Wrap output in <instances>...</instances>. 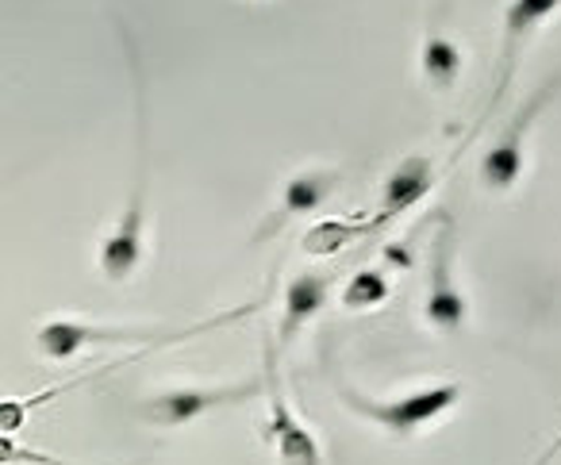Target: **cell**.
<instances>
[{
    "mask_svg": "<svg viewBox=\"0 0 561 465\" xmlns=\"http://www.w3.org/2000/svg\"><path fill=\"white\" fill-rule=\"evenodd\" d=\"M335 388H339V400H343L346 408L358 411V416L369 419V423H377L381 431L400 434V439H408V434H415L420 427L443 419L446 411L461 400V393H466L461 381H443V385L415 388V393L392 396V400H374V396L358 393V388L343 377L335 381Z\"/></svg>",
    "mask_w": 561,
    "mask_h": 465,
    "instance_id": "3",
    "label": "cell"
},
{
    "mask_svg": "<svg viewBox=\"0 0 561 465\" xmlns=\"http://www.w3.org/2000/svg\"><path fill=\"white\" fill-rule=\"evenodd\" d=\"M331 285L335 281L328 273H305V277H293L285 285V296H280V327H277V347L285 350L316 316L323 311L331 296Z\"/></svg>",
    "mask_w": 561,
    "mask_h": 465,
    "instance_id": "9",
    "label": "cell"
},
{
    "mask_svg": "<svg viewBox=\"0 0 561 465\" xmlns=\"http://www.w3.org/2000/svg\"><path fill=\"white\" fill-rule=\"evenodd\" d=\"M119 39L127 47V63H131V81H135V181L127 208L119 216L116 231L101 242L96 265L108 281H131L135 270L142 265V227H147V181H150V135H147V78H142V63L135 39L127 35V27H119Z\"/></svg>",
    "mask_w": 561,
    "mask_h": 465,
    "instance_id": "1",
    "label": "cell"
},
{
    "mask_svg": "<svg viewBox=\"0 0 561 465\" xmlns=\"http://www.w3.org/2000/svg\"><path fill=\"white\" fill-rule=\"evenodd\" d=\"M262 300L242 304L234 311H224L216 319H204V324H193L185 331H173V327H112V324H85V319H47V324L35 331V347H39L43 358H55V362H70L81 350L89 347H119V342H150V347H170V342L193 339V334L216 331L224 324H234V319L250 316Z\"/></svg>",
    "mask_w": 561,
    "mask_h": 465,
    "instance_id": "2",
    "label": "cell"
},
{
    "mask_svg": "<svg viewBox=\"0 0 561 465\" xmlns=\"http://www.w3.org/2000/svg\"><path fill=\"white\" fill-rule=\"evenodd\" d=\"M561 93V78H553L550 86H542L527 104L519 109V116L507 124V132L500 135L496 147H489V155L481 158V181L496 193H507L512 185H519L523 178V158H527V135L530 124L546 112V104Z\"/></svg>",
    "mask_w": 561,
    "mask_h": 465,
    "instance_id": "7",
    "label": "cell"
},
{
    "mask_svg": "<svg viewBox=\"0 0 561 465\" xmlns=\"http://www.w3.org/2000/svg\"><path fill=\"white\" fill-rule=\"evenodd\" d=\"M420 63H423V78H427V86L438 89V93H450V89L458 86L461 70H466V55H461V47L443 32H431L427 39H423Z\"/></svg>",
    "mask_w": 561,
    "mask_h": 465,
    "instance_id": "13",
    "label": "cell"
},
{
    "mask_svg": "<svg viewBox=\"0 0 561 465\" xmlns=\"http://www.w3.org/2000/svg\"><path fill=\"white\" fill-rule=\"evenodd\" d=\"M277 339L265 342V404H270V419H265V439H270L273 454L280 465H323L320 439L312 434V427L300 423V416L289 408L285 393H280L277 377Z\"/></svg>",
    "mask_w": 561,
    "mask_h": 465,
    "instance_id": "4",
    "label": "cell"
},
{
    "mask_svg": "<svg viewBox=\"0 0 561 465\" xmlns=\"http://www.w3.org/2000/svg\"><path fill=\"white\" fill-rule=\"evenodd\" d=\"M558 450H561V434H558V439H553V442H550V446H546V454H542V457H538V462H535V465H550V462H553V454H558Z\"/></svg>",
    "mask_w": 561,
    "mask_h": 465,
    "instance_id": "15",
    "label": "cell"
},
{
    "mask_svg": "<svg viewBox=\"0 0 561 465\" xmlns=\"http://www.w3.org/2000/svg\"><path fill=\"white\" fill-rule=\"evenodd\" d=\"M392 296V285L389 277H385L381 270H358L346 277L343 293H339V300H343L346 311H369V308H381L385 300Z\"/></svg>",
    "mask_w": 561,
    "mask_h": 465,
    "instance_id": "14",
    "label": "cell"
},
{
    "mask_svg": "<svg viewBox=\"0 0 561 465\" xmlns=\"http://www.w3.org/2000/svg\"><path fill=\"white\" fill-rule=\"evenodd\" d=\"M435 178L438 173H435V166H431V158H423V155L404 158V162L389 173V181H385L381 208H377V216L385 219V227L397 224L404 212H412L415 204L435 189Z\"/></svg>",
    "mask_w": 561,
    "mask_h": 465,
    "instance_id": "11",
    "label": "cell"
},
{
    "mask_svg": "<svg viewBox=\"0 0 561 465\" xmlns=\"http://www.w3.org/2000/svg\"><path fill=\"white\" fill-rule=\"evenodd\" d=\"M561 12V0H512L504 12V47H500V78L496 89H492V104L507 93L512 86V73H515V58H519L523 43L535 35L538 24H546L550 16Z\"/></svg>",
    "mask_w": 561,
    "mask_h": 465,
    "instance_id": "8",
    "label": "cell"
},
{
    "mask_svg": "<svg viewBox=\"0 0 561 465\" xmlns=\"http://www.w3.org/2000/svg\"><path fill=\"white\" fill-rule=\"evenodd\" d=\"M423 311H427V324L446 334L461 331L469 319L466 296L454 285V219L446 212L438 219L435 239H431V270H427V300H423Z\"/></svg>",
    "mask_w": 561,
    "mask_h": 465,
    "instance_id": "5",
    "label": "cell"
},
{
    "mask_svg": "<svg viewBox=\"0 0 561 465\" xmlns=\"http://www.w3.org/2000/svg\"><path fill=\"white\" fill-rule=\"evenodd\" d=\"M377 231H385V219L377 216V212L362 219H320V224H312L305 231L300 247L312 258H335L339 250L354 247V242L369 239V235H377Z\"/></svg>",
    "mask_w": 561,
    "mask_h": 465,
    "instance_id": "12",
    "label": "cell"
},
{
    "mask_svg": "<svg viewBox=\"0 0 561 465\" xmlns=\"http://www.w3.org/2000/svg\"><path fill=\"white\" fill-rule=\"evenodd\" d=\"M262 393V381H234V385H219V388H170V393H158L150 396L147 404L139 408V416L154 427H185L193 419L208 416L216 408H227V404H242V400H254Z\"/></svg>",
    "mask_w": 561,
    "mask_h": 465,
    "instance_id": "6",
    "label": "cell"
},
{
    "mask_svg": "<svg viewBox=\"0 0 561 465\" xmlns=\"http://www.w3.org/2000/svg\"><path fill=\"white\" fill-rule=\"evenodd\" d=\"M343 173L339 170H305V173H293L285 185H280V196H277V208H273V219L270 227H285L289 219H300V216H312L320 212L323 204L331 201V193L339 189Z\"/></svg>",
    "mask_w": 561,
    "mask_h": 465,
    "instance_id": "10",
    "label": "cell"
}]
</instances>
